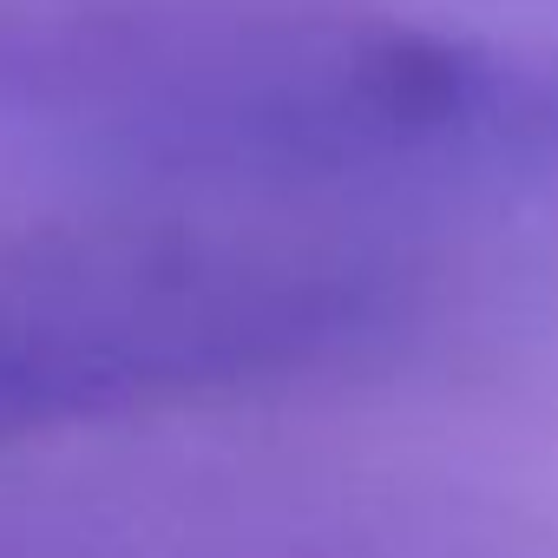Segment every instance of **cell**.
<instances>
[{"instance_id":"cell-1","label":"cell","mask_w":558,"mask_h":558,"mask_svg":"<svg viewBox=\"0 0 558 558\" xmlns=\"http://www.w3.org/2000/svg\"><path fill=\"white\" fill-rule=\"evenodd\" d=\"M381 310L355 269L223 250L99 263L0 296V447L283 381L375 336Z\"/></svg>"}]
</instances>
